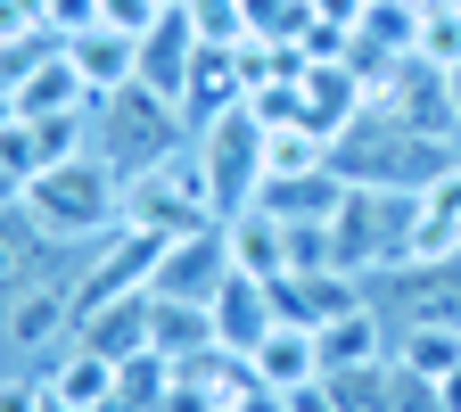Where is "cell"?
Segmentation results:
<instances>
[{
    "label": "cell",
    "instance_id": "cell-1",
    "mask_svg": "<svg viewBox=\"0 0 461 412\" xmlns=\"http://www.w3.org/2000/svg\"><path fill=\"white\" fill-rule=\"evenodd\" d=\"M330 165L346 173V182H363V190H429V182H445V173L461 165V141L412 124V115L387 107V99H371L355 124L338 133Z\"/></svg>",
    "mask_w": 461,
    "mask_h": 412
},
{
    "label": "cell",
    "instance_id": "cell-2",
    "mask_svg": "<svg viewBox=\"0 0 461 412\" xmlns=\"http://www.w3.org/2000/svg\"><path fill=\"white\" fill-rule=\"evenodd\" d=\"M25 206H33V223L50 231L58 248H99L107 231H124V173L83 149L75 165L33 173V182H25Z\"/></svg>",
    "mask_w": 461,
    "mask_h": 412
},
{
    "label": "cell",
    "instance_id": "cell-3",
    "mask_svg": "<svg viewBox=\"0 0 461 412\" xmlns=\"http://www.w3.org/2000/svg\"><path fill=\"white\" fill-rule=\"evenodd\" d=\"M182 141H190V115L165 91H149V83H124V91L91 99V157H107L124 182H140L149 165H165Z\"/></svg>",
    "mask_w": 461,
    "mask_h": 412
},
{
    "label": "cell",
    "instance_id": "cell-4",
    "mask_svg": "<svg viewBox=\"0 0 461 412\" xmlns=\"http://www.w3.org/2000/svg\"><path fill=\"white\" fill-rule=\"evenodd\" d=\"M412 231H420V190H363V182H346V206L330 223V264L371 280V272L412 256Z\"/></svg>",
    "mask_w": 461,
    "mask_h": 412
},
{
    "label": "cell",
    "instance_id": "cell-5",
    "mask_svg": "<svg viewBox=\"0 0 461 412\" xmlns=\"http://www.w3.org/2000/svg\"><path fill=\"white\" fill-rule=\"evenodd\" d=\"M83 264V256H75ZM75 264H58L50 280L17 288L9 306H0V371H50L67 346L83 338V314H75Z\"/></svg>",
    "mask_w": 461,
    "mask_h": 412
},
{
    "label": "cell",
    "instance_id": "cell-6",
    "mask_svg": "<svg viewBox=\"0 0 461 412\" xmlns=\"http://www.w3.org/2000/svg\"><path fill=\"white\" fill-rule=\"evenodd\" d=\"M124 223L157 231V240L222 223V198H214V182H206V157H198V141H182L165 165H149L140 182H124Z\"/></svg>",
    "mask_w": 461,
    "mask_h": 412
},
{
    "label": "cell",
    "instance_id": "cell-7",
    "mask_svg": "<svg viewBox=\"0 0 461 412\" xmlns=\"http://www.w3.org/2000/svg\"><path fill=\"white\" fill-rule=\"evenodd\" d=\"M363 298L387 314V330H461V256H403L363 280Z\"/></svg>",
    "mask_w": 461,
    "mask_h": 412
},
{
    "label": "cell",
    "instance_id": "cell-8",
    "mask_svg": "<svg viewBox=\"0 0 461 412\" xmlns=\"http://www.w3.org/2000/svg\"><path fill=\"white\" fill-rule=\"evenodd\" d=\"M190 141L206 157V182H214L222 215L256 206V190H264V115L256 107H230V115H214L206 133H190Z\"/></svg>",
    "mask_w": 461,
    "mask_h": 412
},
{
    "label": "cell",
    "instance_id": "cell-9",
    "mask_svg": "<svg viewBox=\"0 0 461 412\" xmlns=\"http://www.w3.org/2000/svg\"><path fill=\"white\" fill-rule=\"evenodd\" d=\"M222 280H230V248H222V223H206V231H173V240H165V256L149 272V298H165V306H214Z\"/></svg>",
    "mask_w": 461,
    "mask_h": 412
},
{
    "label": "cell",
    "instance_id": "cell-10",
    "mask_svg": "<svg viewBox=\"0 0 461 412\" xmlns=\"http://www.w3.org/2000/svg\"><path fill=\"white\" fill-rule=\"evenodd\" d=\"M83 248H58L50 231L33 223V206H0V306L17 298V288H33V280H50L58 264H75Z\"/></svg>",
    "mask_w": 461,
    "mask_h": 412
},
{
    "label": "cell",
    "instance_id": "cell-11",
    "mask_svg": "<svg viewBox=\"0 0 461 412\" xmlns=\"http://www.w3.org/2000/svg\"><path fill=\"white\" fill-rule=\"evenodd\" d=\"M264 215H280L288 231H330L338 206H346V173H264V190H256Z\"/></svg>",
    "mask_w": 461,
    "mask_h": 412
},
{
    "label": "cell",
    "instance_id": "cell-12",
    "mask_svg": "<svg viewBox=\"0 0 461 412\" xmlns=\"http://www.w3.org/2000/svg\"><path fill=\"white\" fill-rule=\"evenodd\" d=\"M214 346H230V355H256V346L280 330V314H272V280H256V272H230L222 288H214Z\"/></svg>",
    "mask_w": 461,
    "mask_h": 412
},
{
    "label": "cell",
    "instance_id": "cell-13",
    "mask_svg": "<svg viewBox=\"0 0 461 412\" xmlns=\"http://www.w3.org/2000/svg\"><path fill=\"white\" fill-rule=\"evenodd\" d=\"M222 248H230V272H256V280L297 272V240H288V223H280V215H264V206L222 215Z\"/></svg>",
    "mask_w": 461,
    "mask_h": 412
},
{
    "label": "cell",
    "instance_id": "cell-14",
    "mask_svg": "<svg viewBox=\"0 0 461 412\" xmlns=\"http://www.w3.org/2000/svg\"><path fill=\"white\" fill-rule=\"evenodd\" d=\"M83 346L107 363H132V355H157V298L132 288V298H107L99 314H83Z\"/></svg>",
    "mask_w": 461,
    "mask_h": 412
},
{
    "label": "cell",
    "instance_id": "cell-15",
    "mask_svg": "<svg viewBox=\"0 0 461 412\" xmlns=\"http://www.w3.org/2000/svg\"><path fill=\"white\" fill-rule=\"evenodd\" d=\"M190 67H198V25H190V9H165V17L140 33V83H149V91H165L173 107H182Z\"/></svg>",
    "mask_w": 461,
    "mask_h": 412
},
{
    "label": "cell",
    "instance_id": "cell-16",
    "mask_svg": "<svg viewBox=\"0 0 461 412\" xmlns=\"http://www.w3.org/2000/svg\"><path fill=\"white\" fill-rule=\"evenodd\" d=\"M75 58V75L91 83V99H107V91H124V83H140V41L132 33H115V25H91V33H75V41H58Z\"/></svg>",
    "mask_w": 461,
    "mask_h": 412
},
{
    "label": "cell",
    "instance_id": "cell-17",
    "mask_svg": "<svg viewBox=\"0 0 461 412\" xmlns=\"http://www.w3.org/2000/svg\"><path fill=\"white\" fill-rule=\"evenodd\" d=\"M9 107H17V115H67V107H91V83L75 75V58L50 41L33 67H25V83L9 91Z\"/></svg>",
    "mask_w": 461,
    "mask_h": 412
},
{
    "label": "cell",
    "instance_id": "cell-18",
    "mask_svg": "<svg viewBox=\"0 0 461 412\" xmlns=\"http://www.w3.org/2000/svg\"><path fill=\"white\" fill-rule=\"evenodd\" d=\"M41 388H50V404H67V412H99V404L115 396V363H107V355H91V346L75 338L67 355L41 371Z\"/></svg>",
    "mask_w": 461,
    "mask_h": 412
},
{
    "label": "cell",
    "instance_id": "cell-19",
    "mask_svg": "<svg viewBox=\"0 0 461 412\" xmlns=\"http://www.w3.org/2000/svg\"><path fill=\"white\" fill-rule=\"evenodd\" d=\"M248 363H256V380H264V388H280V396H288V388H305V380H321V346H313V330H297V322H280V330H272V338L256 346Z\"/></svg>",
    "mask_w": 461,
    "mask_h": 412
},
{
    "label": "cell",
    "instance_id": "cell-20",
    "mask_svg": "<svg viewBox=\"0 0 461 412\" xmlns=\"http://www.w3.org/2000/svg\"><path fill=\"white\" fill-rule=\"evenodd\" d=\"M412 256H461V165L445 173V182H429V190H420Z\"/></svg>",
    "mask_w": 461,
    "mask_h": 412
},
{
    "label": "cell",
    "instance_id": "cell-21",
    "mask_svg": "<svg viewBox=\"0 0 461 412\" xmlns=\"http://www.w3.org/2000/svg\"><path fill=\"white\" fill-rule=\"evenodd\" d=\"M395 363L420 371V380L461 371V330H445V322H429V330H395Z\"/></svg>",
    "mask_w": 461,
    "mask_h": 412
},
{
    "label": "cell",
    "instance_id": "cell-22",
    "mask_svg": "<svg viewBox=\"0 0 461 412\" xmlns=\"http://www.w3.org/2000/svg\"><path fill=\"white\" fill-rule=\"evenodd\" d=\"M91 25H99V0H50V9H41V33L50 41H75Z\"/></svg>",
    "mask_w": 461,
    "mask_h": 412
},
{
    "label": "cell",
    "instance_id": "cell-23",
    "mask_svg": "<svg viewBox=\"0 0 461 412\" xmlns=\"http://www.w3.org/2000/svg\"><path fill=\"white\" fill-rule=\"evenodd\" d=\"M157 17H165V0H99V25H115V33H132V41H140V33L157 25Z\"/></svg>",
    "mask_w": 461,
    "mask_h": 412
},
{
    "label": "cell",
    "instance_id": "cell-24",
    "mask_svg": "<svg viewBox=\"0 0 461 412\" xmlns=\"http://www.w3.org/2000/svg\"><path fill=\"white\" fill-rule=\"evenodd\" d=\"M0 206H25V173H17L9 157H0Z\"/></svg>",
    "mask_w": 461,
    "mask_h": 412
},
{
    "label": "cell",
    "instance_id": "cell-25",
    "mask_svg": "<svg viewBox=\"0 0 461 412\" xmlns=\"http://www.w3.org/2000/svg\"><path fill=\"white\" fill-rule=\"evenodd\" d=\"M437 396H445V412H461V371H445V380H437Z\"/></svg>",
    "mask_w": 461,
    "mask_h": 412
},
{
    "label": "cell",
    "instance_id": "cell-26",
    "mask_svg": "<svg viewBox=\"0 0 461 412\" xmlns=\"http://www.w3.org/2000/svg\"><path fill=\"white\" fill-rule=\"evenodd\" d=\"M9 115H17V107H9V99H0V133H9Z\"/></svg>",
    "mask_w": 461,
    "mask_h": 412
}]
</instances>
